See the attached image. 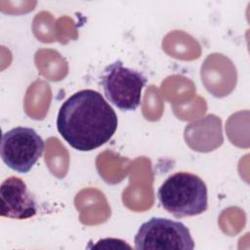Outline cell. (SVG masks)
Here are the masks:
<instances>
[{"label": "cell", "mask_w": 250, "mask_h": 250, "mask_svg": "<svg viewBox=\"0 0 250 250\" xmlns=\"http://www.w3.org/2000/svg\"><path fill=\"white\" fill-rule=\"evenodd\" d=\"M117 125L114 109L102 94L91 89L72 94L61 105L57 118L60 135L80 151H91L107 143Z\"/></svg>", "instance_id": "6da1fadb"}, {"label": "cell", "mask_w": 250, "mask_h": 250, "mask_svg": "<svg viewBox=\"0 0 250 250\" xmlns=\"http://www.w3.org/2000/svg\"><path fill=\"white\" fill-rule=\"evenodd\" d=\"M157 197L161 206L176 218L196 216L208 208L206 184L188 172L169 176L158 188Z\"/></svg>", "instance_id": "7a4b0ae2"}, {"label": "cell", "mask_w": 250, "mask_h": 250, "mask_svg": "<svg viewBox=\"0 0 250 250\" xmlns=\"http://www.w3.org/2000/svg\"><path fill=\"white\" fill-rule=\"evenodd\" d=\"M101 82L108 102L122 111H134L141 104L146 78L140 71L116 61L105 66Z\"/></svg>", "instance_id": "3957f363"}, {"label": "cell", "mask_w": 250, "mask_h": 250, "mask_svg": "<svg viewBox=\"0 0 250 250\" xmlns=\"http://www.w3.org/2000/svg\"><path fill=\"white\" fill-rule=\"evenodd\" d=\"M134 242L138 250H192L194 248V241L185 224L161 217H153L142 224Z\"/></svg>", "instance_id": "277c9868"}, {"label": "cell", "mask_w": 250, "mask_h": 250, "mask_svg": "<svg viewBox=\"0 0 250 250\" xmlns=\"http://www.w3.org/2000/svg\"><path fill=\"white\" fill-rule=\"evenodd\" d=\"M44 141L29 127H16L2 135L0 154L3 162L18 173H27L44 151Z\"/></svg>", "instance_id": "5b68a950"}, {"label": "cell", "mask_w": 250, "mask_h": 250, "mask_svg": "<svg viewBox=\"0 0 250 250\" xmlns=\"http://www.w3.org/2000/svg\"><path fill=\"white\" fill-rule=\"evenodd\" d=\"M0 200L2 217L26 220L35 216L36 202L22 179L11 176L0 186Z\"/></svg>", "instance_id": "8992f818"}]
</instances>
